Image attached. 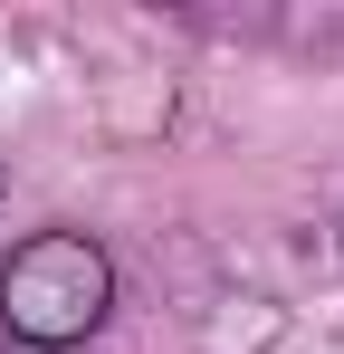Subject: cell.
I'll return each instance as SVG.
<instances>
[{
	"mask_svg": "<svg viewBox=\"0 0 344 354\" xmlns=\"http://www.w3.org/2000/svg\"><path fill=\"white\" fill-rule=\"evenodd\" d=\"M115 306V259L86 230H39L0 259V326L29 354H67L106 326Z\"/></svg>",
	"mask_w": 344,
	"mask_h": 354,
	"instance_id": "1",
	"label": "cell"
}]
</instances>
